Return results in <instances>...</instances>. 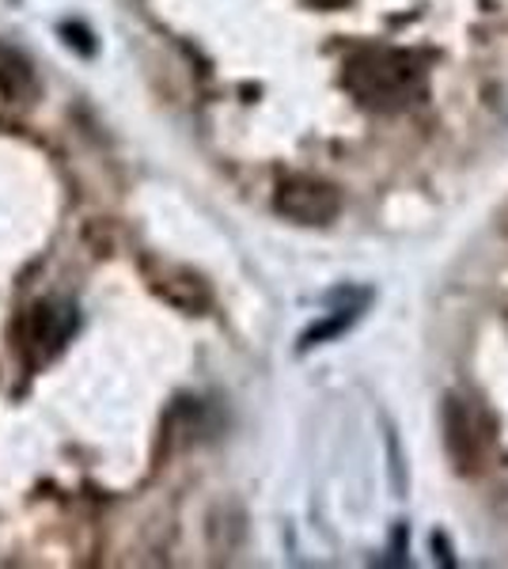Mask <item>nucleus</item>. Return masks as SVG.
<instances>
[{"mask_svg":"<svg viewBox=\"0 0 508 569\" xmlns=\"http://www.w3.org/2000/svg\"><path fill=\"white\" fill-rule=\"evenodd\" d=\"M341 209L335 187L319 179H289L277 187V213H285L297 224H327Z\"/></svg>","mask_w":508,"mask_h":569,"instance_id":"nucleus-1","label":"nucleus"},{"mask_svg":"<svg viewBox=\"0 0 508 569\" xmlns=\"http://www.w3.org/2000/svg\"><path fill=\"white\" fill-rule=\"evenodd\" d=\"M365 305V300H360ZM360 305H349V308H338V316H330V319H322V323H316L303 335V342H300V350H311V346H319V342H327V338H335L341 335L353 319L360 316Z\"/></svg>","mask_w":508,"mask_h":569,"instance_id":"nucleus-3","label":"nucleus"},{"mask_svg":"<svg viewBox=\"0 0 508 569\" xmlns=\"http://www.w3.org/2000/svg\"><path fill=\"white\" fill-rule=\"evenodd\" d=\"M445 426H448V452L456 456V463L464 467V471H470L478 460V448H475V418L464 410V402L459 399H451L448 402V418H445Z\"/></svg>","mask_w":508,"mask_h":569,"instance_id":"nucleus-2","label":"nucleus"}]
</instances>
